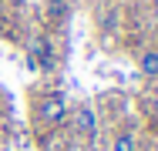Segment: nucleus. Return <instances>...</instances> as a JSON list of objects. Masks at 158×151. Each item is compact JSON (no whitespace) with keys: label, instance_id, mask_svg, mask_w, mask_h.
Listing matches in <instances>:
<instances>
[{"label":"nucleus","instance_id":"obj_2","mask_svg":"<svg viewBox=\"0 0 158 151\" xmlns=\"http://www.w3.org/2000/svg\"><path fill=\"white\" fill-rule=\"evenodd\" d=\"M54 47H51V40L47 37H34L31 40V67H40V71H54Z\"/></svg>","mask_w":158,"mask_h":151},{"label":"nucleus","instance_id":"obj_1","mask_svg":"<svg viewBox=\"0 0 158 151\" xmlns=\"http://www.w3.org/2000/svg\"><path fill=\"white\" fill-rule=\"evenodd\" d=\"M64 118H67V101H64L61 94H44L40 104H37V121L47 124V128H54Z\"/></svg>","mask_w":158,"mask_h":151},{"label":"nucleus","instance_id":"obj_7","mask_svg":"<svg viewBox=\"0 0 158 151\" xmlns=\"http://www.w3.org/2000/svg\"><path fill=\"white\" fill-rule=\"evenodd\" d=\"M0 118H3V104H0Z\"/></svg>","mask_w":158,"mask_h":151},{"label":"nucleus","instance_id":"obj_5","mask_svg":"<svg viewBox=\"0 0 158 151\" xmlns=\"http://www.w3.org/2000/svg\"><path fill=\"white\" fill-rule=\"evenodd\" d=\"M111 151H138V145H135V138H131L128 131H121V134L114 138V145H111Z\"/></svg>","mask_w":158,"mask_h":151},{"label":"nucleus","instance_id":"obj_6","mask_svg":"<svg viewBox=\"0 0 158 151\" xmlns=\"http://www.w3.org/2000/svg\"><path fill=\"white\" fill-rule=\"evenodd\" d=\"M47 17L51 20H64L67 17V0H51L47 3Z\"/></svg>","mask_w":158,"mask_h":151},{"label":"nucleus","instance_id":"obj_3","mask_svg":"<svg viewBox=\"0 0 158 151\" xmlns=\"http://www.w3.org/2000/svg\"><path fill=\"white\" fill-rule=\"evenodd\" d=\"M74 124H77V134H81L84 141H94V138H98V118H94V108L81 104V108H77V114H74Z\"/></svg>","mask_w":158,"mask_h":151},{"label":"nucleus","instance_id":"obj_4","mask_svg":"<svg viewBox=\"0 0 158 151\" xmlns=\"http://www.w3.org/2000/svg\"><path fill=\"white\" fill-rule=\"evenodd\" d=\"M141 71H145L148 77H158V51H148V54H141Z\"/></svg>","mask_w":158,"mask_h":151}]
</instances>
